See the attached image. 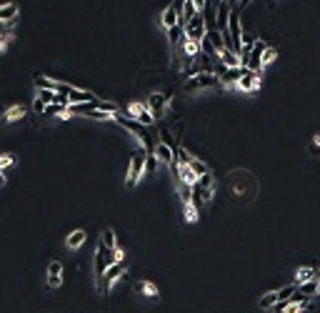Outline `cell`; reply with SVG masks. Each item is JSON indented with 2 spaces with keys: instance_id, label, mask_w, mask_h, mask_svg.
<instances>
[{
  "instance_id": "obj_19",
  "label": "cell",
  "mask_w": 320,
  "mask_h": 313,
  "mask_svg": "<svg viewBox=\"0 0 320 313\" xmlns=\"http://www.w3.org/2000/svg\"><path fill=\"white\" fill-rule=\"evenodd\" d=\"M3 118H5V120H10V123H13V120H20V118H25V108H23V106H13V108H8V111H5V115H3Z\"/></svg>"
},
{
  "instance_id": "obj_24",
  "label": "cell",
  "mask_w": 320,
  "mask_h": 313,
  "mask_svg": "<svg viewBox=\"0 0 320 313\" xmlns=\"http://www.w3.org/2000/svg\"><path fill=\"white\" fill-rule=\"evenodd\" d=\"M275 303H278V296H275V291H270V293H265V296L260 298V308H265V311H270Z\"/></svg>"
},
{
  "instance_id": "obj_29",
  "label": "cell",
  "mask_w": 320,
  "mask_h": 313,
  "mask_svg": "<svg viewBox=\"0 0 320 313\" xmlns=\"http://www.w3.org/2000/svg\"><path fill=\"white\" fill-rule=\"evenodd\" d=\"M185 218H188V221H195V218H198V208H195L193 203H185Z\"/></svg>"
},
{
  "instance_id": "obj_6",
  "label": "cell",
  "mask_w": 320,
  "mask_h": 313,
  "mask_svg": "<svg viewBox=\"0 0 320 313\" xmlns=\"http://www.w3.org/2000/svg\"><path fill=\"white\" fill-rule=\"evenodd\" d=\"M125 273V263L123 261H118V263H110L108 266V270H105V276H103V283H105V288H110L120 276Z\"/></svg>"
},
{
  "instance_id": "obj_8",
  "label": "cell",
  "mask_w": 320,
  "mask_h": 313,
  "mask_svg": "<svg viewBox=\"0 0 320 313\" xmlns=\"http://www.w3.org/2000/svg\"><path fill=\"white\" fill-rule=\"evenodd\" d=\"M178 20H180V10H178V8H173V5H168V8L163 10V18H160L163 30H168V28L178 25Z\"/></svg>"
},
{
  "instance_id": "obj_37",
  "label": "cell",
  "mask_w": 320,
  "mask_h": 313,
  "mask_svg": "<svg viewBox=\"0 0 320 313\" xmlns=\"http://www.w3.org/2000/svg\"><path fill=\"white\" fill-rule=\"evenodd\" d=\"M313 281H318V283H320V270H318V268H315V278H313Z\"/></svg>"
},
{
  "instance_id": "obj_4",
  "label": "cell",
  "mask_w": 320,
  "mask_h": 313,
  "mask_svg": "<svg viewBox=\"0 0 320 313\" xmlns=\"http://www.w3.org/2000/svg\"><path fill=\"white\" fill-rule=\"evenodd\" d=\"M230 5L225 3V0H220V3H215V30L218 33H225L228 30V20H230Z\"/></svg>"
},
{
  "instance_id": "obj_7",
  "label": "cell",
  "mask_w": 320,
  "mask_h": 313,
  "mask_svg": "<svg viewBox=\"0 0 320 313\" xmlns=\"http://www.w3.org/2000/svg\"><path fill=\"white\" fill-rule=\"evenodd\" d=\"M153 153H155V158H158L160 165H170V163H173V148H170L168 143H163V140H158L153 145Z\"/></svg>"
},
{
  "instance_id": "obj_31",
  "label": "cell",
  "mask_w": 320,
  "mask_h": 313,
  "mask_svg": "<svg viewBox=\"0 0 320 313\" xmlns=\"http://www.w3.org/2000/svg\"><path fill=\"white\" fill-rule=\"evenodd\" d=\"M275 55H278V53H275V48H265V53H263V66H265V63H273L275 60Z\"/></svg>"
},
{
  "instance_id": "obj_3",
  "label": "cell",
  "mask_w": 320,
  "mask_h": 313,
  "mask_svg": "<svg viewBox=\"0 0 320 313\" xmlns=\"http://www.w3.org/2000/svg\"><path fill=\"white\" fill-rule=\"evenodd\" d=\"M183 30H185V35H188L190 43H200V40L205 38V33H208V30H205V18H203V13H198Z\"/></svg>"
},
{
  "instance_id": "obj_28",
  "label": "cell",
  "mask_w": 320,
  "mask_h": 313,
  "mask_svg": "<svg viewBox=\"0 0 320 313\" xmlns=\"http://www.w3.org/2000/svg\"><path fill=\"white\" fill-rule=\"evenodd\" d=\"M10 165H13V156L3 153V156H0V173H5V168H10Z\"/></svg>"
},
{
  "instance_id": "obj_18",
  "label": "cell",
  "mask_w": 320,
  "mask_h": 313,
  "mask_svg": "<svg viewBox=\"0 0 320 313\" xmlns=\"http://www.w3.org/2000/svg\"><path fill=\"white\" fill-rule=\"evenodd\" d=\"M315 278V268H298V273H295V283L300 286V283H308Z\"/></svg>"
},
{
  "instance_id": "obj_25",
  "label": "cell",
  "mask_w": 320,
  "mask_h": 313,
  "mask_svg": "<svg viewBox=\"0 0 320 313\" xmlns=\"http://www.w3.org/2000/svg\"><path fill=\"white\" fill-rule=\"evenodd\" d=\"M138 291H140V293H143V291H145V296H150V298H158V288H155L153 283H148V281L138 283Z\"/></svg>"
},
{
  "instance_id": "obj_32",
  "label": "cell",
  "mask_w": 320,
  "mask_h": 313,
  "mask_svg": "<svg viewBox=\"0 0 320 313\" xmlns=\"http://www.w3.org/2000/svg\"><path fill=\"white\" fill-rule=\"evenodd\" d=\"M33 111H35V113H40V115H43V113H45V103H43V100H40V98H35V100H33Z\"/></svg>"
},
{
  "instance_id": "obj_15",
  "label": "cell",
  "mask_w": 320,
  "mask_h": 313,
  "mask_svg": "<svg viewBox=\"0 0 320 313\" xmlns=\"http://www.w3.org/2000/svg\"><path fill=\"white\" fill-rule=\"evenodd\" d=\"M220 60L225 63L228 68H240V58L233 53L230 48H223V50H220Z\"/></svg>"
},
{
  "instance_id": "obj_17",
  "label": "cell",
  "mask_w": 320,
  "mask_h": 313,
  "mask_svg": "<svg viewBox=\"0 0 320 313\" xmlns=\"http://www.w3.org/2000/svg\"><path fill=\"white\" fill-rule=\"evenodd\" d=\"M295 291H298V283H290V286H283V288L275 291V296H278V301L283 303V301H290L295 296Z\"/></svg>"
},
{
  "instance_id": "obj_26",
  "label": "cell",
  "mask_w": 320,
  "mask_h": 313,
  "mask_svg": "<svg viewBox=\"0 0 320 313\" xmlns=\"http://www.w3.org/2000/svg\"><path fill=\"white\" fill-rule=\"evenodd\" d=\"M100 243H103L105 248H115V231H110V228H108V231H105V233H103V238H100Z\"/></svg>"
},
{
  "instance_id": "obj_2",
  "label": "cell",
  "mask_w": 320,
  "mask_h": 313,
  "mask_svg": "<svg viewBox=\"0 0 320 313\" xmlns=\"http://www.w3.org/2000/svg\"><path fill=\"white\" fill-rule=\"evenodd\" d=\"M145 176V148L133 151L130 156V168H128V185H135Z\"/></svg>"
},
{
  "instance_id": "obj_21",
  "label": "cell",
  "mask_w": 320,
  "mask_h": 313,
  "mask_svg": "<svg viewBox=\"0 0 320 313\" xmlns=\"http://www.w3.org/2000/svg\"><path fill=\"white\" fill-rule=\"evenodd\" d=\"M188 165H190V171H193V173H195V178H200V176H205V173H210V171H208V165H205L203 160H198V158H193V160H190Z\"/></svg>"
},
{
  "instance_id": "obj_1",
  "label": "cell",
  "mask_w": 320,
  "mask_h": 313,
  "mask_svg": "<svg viewBox=\"0 0 320 313\" xmlns=\"http://www.w3.org/2000/svg\"><path fill=\"white\" fill-rule=\"evenodd\" d=\"M218 83H220L218 75H213V73H198V75H193V78L185 80L183 90H185V93H193V90H203V88H215Z\"/></svg>"
},
{
  "instance_id": "obj_11",
  "label": "cell",
  "mask_w": 320,
  "mask_h": 313,
  "mask_svg": "<svg viewBox=\"0 0 320 313\" xmlns=\"http://www.w3.org/2000/svg\"><path fill=\"white\" fill-rule=\"evenodd\" d=\"M168 33V43H170V53H178V43H180V35H183V25L178 23V25H173V28H168L165 30Z\"/></svg>"
},
{
  "instance_id": "obj_38",
  "label": "cell",
  "mask_w": 320,
  "mask_h": 313,
  "mask_svg": "<svg viewBox=\"0 0 320 313\" xmlns=\"http://www.w3.org/2000/svg\"><path fill=\"white\" fill-rule=\"evenodd\" d=\"M3 183H5V176H3V173H0V185H3Z\"/></svg>"
},
{
  "instance_id": "obj_34",
  "label": "cell",
  "mask_w": 320,
  "mask_h": 313,
  "mask_svg": "<svg viewBox=\"0 0 320 313\" xmlns=\"http://www.w3.org/2000/svg\"><path fill=\"white\" fill-rule=\"evenodd\" d=\"M8 40H10V35H0V53L8 50Z\"/></svg>"
},
{
  "instance_id": "obj_13",
  "label": "cell",
  "mask_w": 320,
  "mask_h": 313,
  "mask_svg": "<svg viewBox=\"0 0 320 313\" xmlns=\"http://www.w3.org/2000/svg\"><path fill=\"white\" fill-rule=\"evenodd\" d=\"M33 83H35L38 90H55V88H58V80H53V78H48V75H40V73H35Z\"/></svg>"
},
{
  "instance_id": "obj_14",
  "label": "cell",
  "mask_w": 320,
  "mask_h": 313,
  "mask_svg": "<svg viewBox=\"0 0 320 313\" xmlns=\"http://www.w3.org/2000/svg\"><path fill=\"white\" fill-rule=\"evenodd\" d=\"M15 18H18V5L15 3L0 5V23H13Z\"/></svg>"
},
{
  "instance_id": "obj_5",
  "label": "cell",
  "mask_w": 320,
  "mask_h": 313,
  "mask_svg": "<svg viewBox=\"0 0 320 313\" xmlns=\"http://www.w3.org/2000/svg\"><path fill=\"white\" fill-rule=\"evenodd\" d=\"M168 100H170L168 93H150V98H148V108H150L153 118H160V115H163V111H165V106H168Z\"/></svg>"
},
{
  "instance_id": "obj_30",
  "label": "cell",
  "mask_w": 320,
  "mask_h": 313,
  "mask_svg": "<svg viewBox=\"0 0 320 313\" xmlns=\"http://www.w3.org/2000/svg\"><path fill=\"white\" fill-rule=\"evenodd\" d=\"M60 270H63V263H60V261H50L48 273H50V276H60Z\"/></svg>"
},
{
  "instance_id": "obj_27",
  "label": "cell",
  "mask_w": 320,
  "mask_h": 313,
  "mask_svg": "<svg viewBox=\"0 0 320 313\" xmlns=\"http://www.w3.org/2000/svg\"><path fill=\"white\" fill-rule=\"evenodd\" d=\"M35 98H40L45 106H50V103H55V90H38Z\"/></svg>"
},
{
  "instance_id": "obj_9",
  "label": "cell",
  "mask_w": 320,
  "mask_h": 313,
  "mask_svg": "<svg viewBox=\"0 0 320 313\" xmlns=\"http://www.w3.org/2000/svg\"><path fill=\"white\" fill-rule=\"evenodd\" d=\"M200 10L195 8V3H193V0H185V3H183V10H180V20H178V23L185 28L188 23H190V20H193L195 15H198Z\"/></svg>"
},
{
  "instance_id": "obj_33",
  "label": "cell",
  "mask_w": 320,
  "mask_h": 313,
  "mask_svg": "<svg viewBox=\"0 0 320 313\" xmlns=\"http://www.w3.org/2000/svg\"><path fill=\"white\" fill-rule=\"evenodd\" d=\"M60 283H63V276H50V273H48V286H50V288H58Z\"/></svg>"
},
{
  "instance_id": "obj_12",
  "label": "cell",
  "mask_w": 320,
  "mask_h": 313,
  "mask_svg": "<svg viewBox=\"0 0 320 313\" xmlns=\"http://www.w3.org/2000/svg\"><path fill=\"white\" fill-rule=\"evenodd\" d=\"M95 98H98V95H93L90 90H80V88H73V90L68 93V100H70V103H95Z\"/></svg>"
},
{
  "instance_id": "obj_10",
  "label": "cell",
  "mask_w": 320,
  "mask_h": 313,
  "mask_svg": "<svg viewBox=\"0 0 320 313\" xmlns=\"http://www.w3.org/2000/svg\"><path fill=\"white\" fill-rule=\"evenodd\" d=\"M245 66H240V68H228V73L220 78V83H225V86H238V80L245 75Z\"/></svg>"
},
{
  "instance_id": "obj_36",
  "label": "cell",
  "mask_w": 320,
  "mask_h": 313,
  "mask_svg": "<svg viewBox=\"0 0 320 313\" xmlns=\"http://www.w3.org/2000/svg\"><path fill=\"white\" fill-rule=\"evenodd\" d=\"M225 3H228L230 8H238V0H225Z\"/></svg>"
},
{
  "instance_id": "obj_20",
  "label": "cell",
  "mask_w": 320,
  "mask_h": 313,
  "mask_svg": "<svg viewBox=\"0 0 320 313\" xmlns=\"http://www.w3.org/2000/svg\"><path fill=\"white\" fill-rule=\"evenodd\" d=\"M158 158H155V153H148L145 151V176H150V173H155L158 171Z\"/></svg>"
},
{
  "instance_id": "obj_35",
  "label": "cell",
  "mask_w": 320,
  "mask_h": 313,
  "mask_svg": "<svg viewBox=\"0 0 320 313\" xmlns=\"http://www.w3.org/2000/svg\"><path fill=\"white\" fill-rule=\"evenodd\" d=\"M253 0H238V8H245V5H250Z\"/></svg>"
},
{
  "instance_id": "obj_16",
  "label": "cell",
  "mask_w": 320,
  "mask_h": 313,
  "mask_svg": "<svg viewBox=\"0 0 320 313\" xmlns=\"http://www.w3.org/2000/svg\"><path fill=\"white\" fill-rule=\"evenodd\" d=\"M85 238H88V236H85V231H83V228H78V231H73V233L68 236V241H65V243H68V248H73V250H75V248H80V246L85 243Z\"/></svg>"
},
{
  "instance_id": "obj_39",
  "label": "cell",
  "mask_w": 320,
  "mask_h": 313,
  "mask_svg": "<svg viewBox=\"0 0 320 313\" xmlns=\"http://www.w3.org/2000/svg\"><path fill=\"white\" fill-rule=\"evenodd\" d=\"M210 3H220V0H210Z\"/></svg>"
},
{
  "instance_id": "obj_22",
  "label": "cell",
  "mask_w": 320,
  "mask_h": 313,
  "mask_svg": "<svg viewBox=\"0 0 320 313\" xmlns=\"http://www.w3.org/2000/svg\"><path fill=\"white\" fill-rule=\"evenodd\" d=\"M205 35L210 38V43H213V45H215V48H218V53H220V50L225 48V45H223V35H220V33L215 30V28H210V30H208Z\"/></svg>"
},
{
  "instance_id": "obj_23",
  "label": "cell",
  "mask_w": 320,
  "mask_h": 313,
  "mask_svg": "<svg viewBox=\"0 0 320 313\" xmlns=\"http://www.w3.org/2000/svg\"><path fill=\"white\" fill-rule=\"evenodd\" d=\"M195 185H198V188H210V191H215V178H213V173H205V176H200V178L195 180Z\"/></svg>"
}]
</instances>
